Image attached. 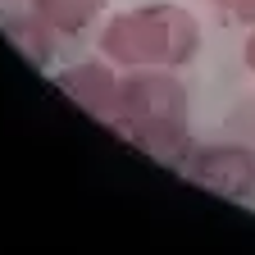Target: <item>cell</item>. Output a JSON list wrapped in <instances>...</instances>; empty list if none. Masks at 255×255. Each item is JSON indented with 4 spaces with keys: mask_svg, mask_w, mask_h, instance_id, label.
Here are the masks:
<instances>
[{
    "mask_svg": "<svg viewBox=\"0 0 255 255\" xmlns=\"http://www.w3.org/2000/svg\"><path fill=\"white\" fill-rule=\"evenodd\" d=\"M110 64L119 69H182L201 55V23L173 0H146L123 14H110L96 37Z\"/></svg>",
    "mask_w": 255,
    "mask_h": 255,
    "instance_id": "7a4b0ae2",
    "label": "cell"
},
{
    "mask_svg": "<svg viewBox=\"0 0 255 255\" xmlns=\"http://www.w3.org/2000/svg\"><path fill=\"white\" fill-rule=\"evenodd\" d=\"M0 32H5V37H9V46L32 64V69H50V59H55V37H59V32L41 18V14H5V18H0Z\"/></svg>",
    "mask_w": 255,
    "mask_h": 255,
    "instance_id": "5b68a950",
    "label": "cell"
},
{
    "mask_svg": "<svg viewBox=\"0 0 255 255\" xmlns=\"http://www.w3.org/2000/svg\"><path fill=\"white\" fill-rule=\"evenodd\" d=\"M182 173H187V182H196L201 191H210L219 201H251L255 196V146H246V141L191 146Z\"/></svg>",
    "mask_w": 255,
    "mask_h": 255,
    "instance_id": "3957f363",
    "label": "cell"
},
{
    "mask_svg": "<svg viewBox=\"0 0 255 255\" xmlns=\"http://www.w3.org/2000/svg\"><path fill=\"white\" fill-rule=\"evenodd\" d=\"M55 87H59V96H69L78 110H87L91 119L114 123L119 91H123V69L110 64L105 55L101 59H78V64H69V69L55 73Z\"/></svg>",
    "mask_w": 255,
    "mask_h": 255,
    "instance_id": "277c9868",
    "label": "cell"
},
{
    "mask_svg": "<svg viewBox=\"0 0 255 255\" xmlns=\"http://www.w3.org/2000/svg\"><path fill=\"white\" fill-rule=\"evenodd\" d=\"M214 14H223L228 23H242V27H255V0H205Z\"/></svg>",
    "mask_w": 255,
    "mask_h": 255,
    "instance_id": "52a82bcc",
    "label": "cell"
},
{
    "mask_svg": "<svg viewBox=\"0 0 255 255\" xmlns=\"http://www.w3.org/2000/svg\"><path fill=\"white\" fill-rule=\"evenodd\" d=\"M110 0H32V14H41L59 37H82L87 27L101 23Z\"/></svg>",
    "mask_w": 255,
    "mask_h": 255,
    "instance_id": "8992f818",
    "label": "cell"
},
{
    "mask_svg": "<svg viewBox=\"0 0 255 255\" xmlns=\"http://www.w3.org/2000/svg\"><path fill=\"white\" fill-rule=\"evenodd\" d=\"M110 128L141 155L182 169L196 141H191V91L178 69H128Z\"/></svg>",
    "mask_w": 255,
    "mask_h": 255,
    "instance_id": "6da1fadb",
    "label": "cell"
},
{
    "mask_svg": "<svg viewBox=\"0 0 255 255\" xmlns=\"http://www.w3.org/2000/svg\"><path fill=\"white\" fill-rule=\"evenodd\" d=\"M242 59H246V69L255 73V27L246 32V46H242Z\"/></svg>",
    "mask_w": 255,
    "mask_h": 255,
    "instance_id": "ba28073f",
    "label": "cell"
}]
</instances>
